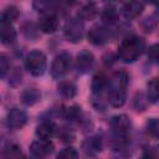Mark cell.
Instances as JSON below:
<instances>
[{
	"mask_svg": "<svg viewBox=\"0 0 159 159\" xmlns=\"http://www.w3.org/2000/svg\"><path fill=\"white\" fill-rule=\"evenodd\" d=\"M148 58L154 62V63H159V43H154L152 46H149L148 51H147Z\"/></svg>",
	"mask_w": 159,
	"mask_h": 159,
	"instance_id": "4316f807",
	"label": "cell"
},
{
	"mask_svg": "<svg viewBox=\"0 0 159 159\" xmlns=\"http://www.w3.org/2000/svg\"><path fill=\"white\" fill-rule=\"evenodd\" d=\"M58 27V19L53 14L43 15L39 21V29L45 34H52Z\"/></svg>",
	"mask_w": 159,
	"mask_h": 159,
	"instance_id": "8fae6325",
	"label": "cell"
},
{
	"mask_svg": "<svg viewBox=\"0 0 159 159\" xmlns=\"http://www.w3.org/2000/svg\"><path fill=\"white\" fill-rule=\"evenodd\" d=\"M145 48V42L138 36H127L118 46V56L125 63L137 61Z\"/></svg>",
	"mask_w": 159,
	"mask_h": 159,
	"instance_id": "7a4b0ae2",
	"label": "cell"
},
{
	"mask_svg": "<svg viewBox=\"0 0 159 159\" xmlns=\"http://www.w3.org/2000/svg\"><path fill=\"white\" fill-rule=\"evenodd\" d=\"M41 98V93L36 88H27L21 94V101L25 106H34Z\"/></svg>",
	"mask_w": 159,
	"mask_h": 159,
	"instance_id": "d6986e66",
	"label": "cell"
},
{
	"mask_svg": "<svg viewBox=\"0 0 159 159\" xmlns=\"http://www.w3.org/2000/svg\"><path fill=\"white\" fill-rule=\"evenodd\" d=\"M128 84V73L125 71H117L109 80L108 84V103L112 107H122L125 102V88Z\"/></svg>",
	"mask_w": 159,
	"mask_h": 159,
	"instance_id": "6da1fadb",
	"label": "cell"
},
{
	"mask_svg": "<svg viewBox=\"0 0 159 159\" xmlns=\"http://www.w3.org/2000/svg\"><path fill=\"white\" fill-rule=\"evenodd\" d=\"M93 62H94V57H93L92 52H89L87 50L81 51L77 55V58H76V70H77V72L78 73H87L92 68Z\"/></svg>",
	"mask_w": 159,
	"mask_h": 159,
	"instance_id": "9c48e42d",
	"label": "cell"
},
{
	"mask_svg": "<svg viewBox=\"0 0 159 159\" xmlns=\"http://www.w3.org/2000/svg\"><path fill=\"white\" fill-rule=\"evenodd\" d=\"M70 67H71V56L66 52L57 55L55 57V60L51 65V70H50L52 78H55V80L62 78L70 71Z\"/></svg>",
	"mask_w": 159,
	"mask_h": 159,
	"instance_id": "5b68a950",
	"label": "cell"
},
{
	"mask_svg": "<svg viewBox=\"0 0 159 159\" xmlns=\"http://www.w3.org/2000/svg\"><path fill=\"white\" fill-rule=\"evenodd\" d=\"M144 10V4L143 2H139V1H129V2H125L123 4V7H122V12L124 15L125 19H135L138 17L142 11Z\"/></svg>",
	"mask_w": 159,
	"mask_h": 159,
	"instance_id": "4fadbf2b",
	"label": "cell"
},
{
	"mask_svg": "<svg viewBox=\"0 0 159 159\" xmlns=\"http://www.w3.org/2000/svg\"><path fill=\"white\" fill-rule=\"evenodd\" d=\"M58 137L63 140V142H73L75 140V132L68 129V128H61L58 132Z\"/></svg>",
	"mask_w": 159,
	"mask_h": 159,
	"instance_id": "83f0119b",
	"label": "cell"
},
{
	"mask_svg": "<svg viewBox=\"0 0 159 159\" xmlns=\"http://www.w3.org/2000/svg\"><path fill=\"white\" fill-rule=\"evenodd\" d=\"M57 92L63 98H73L77 93V87L72 81H61L57 86Z\"/></svg>",
	"mask_w": 159,
	"mask_h": 159,
	"instance_id": "e0dca14e",
	"label": "cell"
},
{
	"mask_svg": "<svg viewBox=\"0 0 159 159\" xmlns=\"http://www.w3.org/2000/svg\"><path fill=\"white\" fill-rule=\"evenodd\" d=\"M108 84H109V80L103 73L94 75L93 78H92V83H91L92 93L94 96H101L102 92L108 88Z\"/></svg>",
	"mask_w": 159,
	"mask_h": 159,
	"instance_id": "5bb4252c",
	"label": "cell"
},
{
	"mask_svg": "<svg viewBox=\"0 0 159 159\" xmlns=\"http://www.w3.org/2000/svg\"><path fill=\"white\" fill-rule=\"evenodd\" d=\"M147 134L154 139H159V118H150L145 123Z\"/></svg>",
	"mask_w": 159,
	"mask_h": 159,
	"instance_id": "7402d4cb",
	"label": "cell"
},
{
	"mask_svg": "<svg viewBox=\"0 0 159 159\" xmlns=\"http://www.w3.org/2000/svg\"><path fill=\"white\" fill-rule=\"evenodd\" d=\"M17 17H19V10H17V7L14 6V5L6 6V7L2 10V14H1V21L12 22V21H15Z\"/></svg>",
	"mask_w": 159,
	"mask_h": 159,
	"instance_id": "603a6c76",
	"label": "cell"
},
{
	"mask_svg": "<svg viewBox=\"0 0 159 159\" xmlns=\"http://www.w3.org/2000/svg\"><path fill=\"white\" fill-rule=\"evenodd\" d=\"M27 122V114L19 108H12L6 114V124L11 129H20Z\"/></svg>",
	"mask_w": 159,
	"mask_h": 159,
	"instance_id": "ba28073f",
	"label": "cell"
},
{
	"mask_svg": "<svg viewBox=\"0 0 159 159\" xmlns=\"http://www.w3.org/2000/svg\"><path fill=\"white\" fill-rule=\"evenodd\" d=\"M0 39L4 45H10L16 40V30L11 22L1 21L0 22Z\"/></svg>",
	"mask_w": 159,
	"mask_h": 159,
	"instance_id": "7c38bea8",
	"label": "cell"
},
{
	"mask_svg": "<svg viewBox=\"0 0 159 159\" xmlns=\"http://www.w3.org/2000/svg\"><path fill=\"white\" fill-rule=\"evenodd\" d=\"M130 120L125 114H119L112 118L111 128L114 135V140L118 144H123L127 142L129 132H130Z\"/></svg>",
	"mask_w": 159,
	"mask_h": 159,
	"instance_id": "3957f363",
	"label": "cell"
},
{
	"mask_svg": "<svg viewBox=\"0 0 159 159\" xmlns=\"http://www.w3.org/2000/svg\"><path fill=\"white\" fill-rule=\"evenodd\" d=\"M88 41L96 46L104 45L108 41V31L102 26H93L88 31Z\"/></svg>",
	"mask_w": 159,
	"mask_h": 159,
	"instance_id": "30bf717a",
	"label": "cell"
},
{
	"mask_svg": "<svg viewBox=\"0 0 159 159\" xmlns=\"http://www.w3.org/2000/svg\"><path fill=\"white\" fill-rule=\"evenodd\" d=\"M81 114H82V111H81V107H78V106L68 107L65 112V116L68 120H77V119H80Z\"/></svg>",
	"mask_w": 159,
	"mask_h": 159,
	"instance_id": "d4e9b609",
	"label": "cell"
},
{
	"mask_svg": "<svg viewBox=\"0 0 159 159\" xmlns=\"http://www.w3.org/2000/svg\"><path fill=\"white\" fill-rule=\"evenodd\" d=\"M84 148L88 153H98L101 152L102 149V142H101V138L98 137H92V138H88L84 143Z\"/></svg>",
	"mask_w": 159,
	"mask_h": 159,
	"instance_id": "cb8c5ba5",
	"label": "cell"
},
{
	"mask_svg": "<svg viewBox=\"0 0 159 159\" xmlns=\"http://www.w3.org/2000/svg\"><path fill=\"white\" fill-rule=\"evenodd\" d=\"M98 14V7L94 2H88V4H84L80 7L78 12H77V16L80 20H83V21H87V20H92L97 16Z\"/></svg>",
	"mask_w": 159,
	"mask_h": 159,
	"instance_id": "2e32d148",
	"label": "cell"
},
{
	"mask_svg": "<svg viewBox=\"0 0 159 159\" xmlns=\"http://www.w3.org/2000/svg\"><path fill=\"white\" fill-rule=\"evenodd\" d=\"M147 99L150 103L159 101V77H154L147 83Z\"/></svg>",
	"mask_w": 159,
	"mask_h": 159,
	"instance_id": "ac0fdd59",
	"label": "cell"
},
{
	"mask_svg": "<svg viewBox=\"0 0 159 159\" xmlns=\"http://www.w3.org/2000/svg\"><path fill=\"white\" fill-rule=\"evenodd\" d=\"M9 70H10V63L6 58V56L1 55L0 56V76H1V78L6 77V73L9 72Z\"/></svg>",
	"mask_w": 159,
	"mask_h": 159,
	"instance_id": "f1b7e54d",
	"label": "cell"
},
{
	"mask_svg": "<svg viewBox=\"0 0 159 159\" xmlns=\"http://www.w3.org/2000/svg\"><path fill=\"white\" fill-rule=\"evenodd\" d=\"M52 150H53V144L52 142H50V139H37L32 142V144L30 145V153L37 159H42L50 155Z\"/></svg>",
	"mask_w": 159,
	"mask_h": 159,
	"instance_id": "52a82bcc",
	"label": "cell"
},
{
	"mask_svg": "<svg viewBox=\"0 0 159 159\" xmlns=\"http://www.w3.org/2000/svg\"><path fill=\"white\" fill-rule=\"evenodd\" d=\"M56 125L51 120H42L37 127H36V135L40 139H50L55 132H56Z\"/></svg>",
	"mask_w": 159,
	"mask_h": 159,
	"instance_id": "9a60e30c",
	"label": "cell"
},
{
	"mask_svg": "<svg viewBox=\"0 0 159 159\" xmlns=\"http://www.w3.org/2000/svg\"><path fill=\"white\" fill-rule=\"evenodd\" d=\"M10 83L12 84V86H16L17 83H20L21 82V73L17 71V70H15V72H14V75H11L10 76Z\"/></svg>",
	"mask_w": 159,
	"mask_h": 159,
	"instance_id": "f546056e",
	"label": "cell"
},
{
	"mask_svg": "<svg viewBox=\"0 0 159 159\" xmlns=\"http://www.w3.org/2000/svg\"><path fill=\"white\" fill-rule=\"evenodd\" d=\"M118 19V11L114 5H107L102 11V20L107 24H114Z\"/></svg>",
	"mask_w": 159,
	"mask_h": 159,
	"instance_id": "44dd1931",
	"label": "cell"
},
{
	"mask_svg": "<svg viewBox=\"0 0 159 159\" xmlns=\"http://www.w3.org/2000/svg\"><path fill=\"white\" fill-rule=\"evenodd\" d=\"M56 159H78V154L73 148H65L57 154Z\"/></svg>",
	"mask_w": 159,
	"mask_h": 159,
	"instance_id": "484cf974",
	"label": "cell"
},
{
	"mask_svg": "<svg viewBox=\"0 0 159 159\" xmlns=\"http://www.w3.org/2000/svg\"><path fill=\"white\" fill-rule=\"evenodd\" d=\"M63 34L67 41L77 43L83 37V24L80 19H70L63 27Z\"/></svg>",
	"mask_w": 159,
	"mask_h": 159,
	"instance_id": "8992f818",
	"label": "cell"
},
{
	"mask_svg": "<svg viewBox=\"0 0 159 159\" xmlns=\"http://www.w3.org/2000/svg\"><path fill=\"white\" fill-rule=\"evenodd\" d=\"M2 158L4 159H25L20 147L16 144H7L4 148Z\"/></svg>",
	"mask_w": 159,
	"mask_h": 159,
	"instance_id": "ffe728a7",
	"label": "cell"
},
{
	"mask_svg": "<svg viewBox=\"0 0 159 159\" xmlns=\"http://www.w3.org/2000/svg\"><path fill=\"white\" fill-rule=\"evenodd\" d=\"M46 56L39 50H34L27 53L25 58V67L32 76H41L46 70Z\"/></svg>",
	"mask_w": 159,
	"mask_h": 159,
	"instance_id": "277c9868",
	"label": "cell"
}]
</instances>
